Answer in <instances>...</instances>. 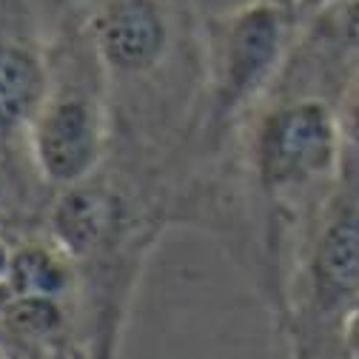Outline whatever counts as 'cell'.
<instances>
[{
  "label": "cell",
  "instance_id": "obj_1",
  "mask_svg": "<svg viewBox=\"0 0 359 359\" xmlns=\"http://www.w3.org/2000/svg\"><path fill=\"white\" fill-rule=\"evenodd\" d=\"M111 100L106 157L168 177L186 197L203 106V15L194 0H80Z\"/></svg>",
  "mask_w": 359,
  "mask_h": 359
},
{
  "label": "cell",
  "instance_id": "obj_2",
  "mask_svg": "<svg viewBox=\"0 0 359 359\" xmlns=\"http://www.w3.org/2000/svg\"><path fill=\"white\" fill-rule=\"evenodd\" d=\"M171 226H183L177 186L114 157H106L92 177L52 194L43 229L77 265L88 356L120 351L140 277Z\"/></svg>",
  "mask_w": 359,
  "mask_h": 359
},
{
  "label": "cell",
  "instance_id": "obj_3",
  "mask_svg": "<svg viewBox=\"0 0 359 359\" xmlns=\"http://www.w3.org/2000/svg\"><path fill=\"white\" fill-rule=\"evenodd\" d=\"M46 92L32 123V160L52 194L92 177L111 146L109 80L80 0H43Z\"/></svg>",
  "mask_w": 359,
  "mask_h": 359
},
{
  "label": "cell",
  "instance_id": "obj_4",
  "mask_svg": "<svg viewBox=\"0 0 359 359\" xmlns=\"http://www.w3.org/2000/svg\"><path fill=\"white\" fill-rule=\"evenodd\" d=\"M297 15L271 0L203 15V106L191 149L194 194L222 163L245 117L280 77L297 37Z\"/></svg>",
  "mask_w": 359,
  "mask_h": 359
},
{
  "label": "cell",
  "instance_id": "obj_5",
  "mask_svg": "<svg viewBox=\"0 0 359 359\" xmlns=\"http://www.w3.org/2000/svg\"><path fill=\"white\" fill-rule=\"evenodd\" d=\"M359 302V189H337L302 234L285 285V311L274 328L291 356H342Z\"/></svg>",
  "mask_w": 359,
  "mask_h": 359
},
{
  "label": "cell",
  "instance_id": "obj_6",
  "mask_svg": "<svg viewBox=\"0 0 359 359\" xmlns=\"http://www.w3.org/2000/svg\"><path fill=\"white\" fill-rule=\"evenodd\" d=\"M46 92V18L37 0H0V226L43 229L52 191L32 160V123Z\"/></svg>",
  "mask_w": 359,
  "mask_h": 359
},
{
  "label": "cell",
  "instance_id": "obj_7",
  "mask_svg": "<svg viewBox=\"0 0 359 359\" xmlns=\"http://www.w3.org/2000/svg\"><path fill=\"white\" fill-rule=\"evenodd\" d=\"M0 356H88L77 302L9 291L0 305Z\"/></svg>",
  "mask_w": 359,
  "mask_h": 359
},
{
  "label": "cell",
  "instance_id": "obj_8",
  "mask_svg": "<svg viewBox=\"0 0 359 359\" xmlns=\"http://www.w3.org/2000/svg\"><path fill=\"white\" fill-rule=\"evenodd\" d=\"M4 283L12 294L60 297L74 302L80 294V274L74 259L46 229L12 237V259Z\"/></svg>",
  "mask_w": 359,
  "mask_h": 359
},
{
  "label": "cell",
  "instance_id": "obj_9",
  "mask_svg": "<svg viewBox=\"0 0 359 359\" xmlns=\"http://www.w3.org/2000/svg\"><path fill=\"white\" fill-rule=\"evenodd\" d=\"M339 120V183L359 189V69L337 100Z\"/></svg>",
  "mask_w": 359,
  "mask_h": 359
},
{
  "label": "cell",
  "instance_id": "obj_10",
  "mask_svg": "<svg viewBox=\"0 0 359 359\" xmlns=\"http://www.w3.org/2000/svg\"><path fill=\"white\" fill-rule=\"evenodd\" d=\"M339 0H297V6H294V15H297V23L302 20H311V18H317L320 12L337 6Z\"/></svg>",
  "mask_w": 359,
  "mask_h": 359
},
{
  "label": "cell",
  "instance_id": "obj_11",
  "mask_svg": "<svg viewBox=\"0 0 359 359\" xmlns=\"http://www.w3.org/2000/svg\"><path fill=\"white\" fill-rule=\"evenodd\" d=\"M342 356H356V359H359V302H356V308H353V317H351L348 331H345Z\"/></svg>",
  "mask_w": 359,
  "mask_h": 359
},
{
  "label": "cell",
  "instance_id": "obj_12",
  "mask_svg": "<svg viewBox=\"0 0 359 359\" xmlns=\"http://www.w3.org/2000/svg\"><path fill=\"white\" fill-rule=\"evenodd\" d=\"M9 259H12V237H9V231L4 226H0V283L6 280Z\"/></svg>",
  "mask_w": 359,
  "mask_h": 359
},
{
  "label": "cell",
  "instance_id": "obj_13",
  "mask_svg": "<svg viewBox=\"0 0 359 359\" xmlns=\"http://www.w3.org/2000/svg\"><path fill=\"white\" fill-rule=\"evenodd\" d=\"M271 4H277V6H285V9H291V12H294L297 0H271Z\"/></svg>",
  "mask_w": 359,
  "mask_h": 359
}]
</instances>
